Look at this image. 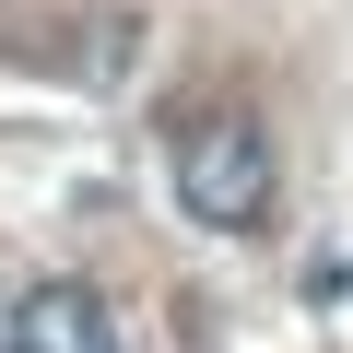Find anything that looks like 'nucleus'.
<instances>
[{
  "label": "nucleus",
  "mask_w": 353,
  "mask_h": 353,
  "mask_svg": "<svg viewBox=\"0 0 353 353\" xmlns=\"http://www.w3.org/2000/svg\"><path fill=\"white\" fill-rule=\"evenodd\" d=\"M0 341H12V353H118V318H106V294H94V283L48 271V283H24V294H12Z\"/></svg>",
  "instance_id": "2"
},
{
  "label": "nucleus",
  "mask_w": 353,
  "mask_h": 353,
  "mask_svg": "<svg viewBox=\"0 0 353 353\" xmlns=\"http://www.w3.org/2000/svg\"><path fill=\"white\" fill-rule=\"evenodd\" d=\"M0 353H12V341H0Z\"/></svg>",
  "instance_id": "3"
},
{
  "label": "nucleus",
  "mask_w": 353,
  "mask_h": 353,
  "mask_svg": "<svg viewBox=\"0 0 353 353\" xmlns=\"http://www.w3.org/2000/svg\"><path fill=\"white\" fill-rule=\"evenodd\" d=\"M165 176H176V212L212 224V236H259L271 201H283V165H271V130L248 106H201L189 130L165 141Z\"/></svg>",
  "instance_id": "1"
}]
</instances>
